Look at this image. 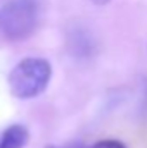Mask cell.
Listing matches in <instances>:
<instances>
[{"mask_svg":"<svg viewBox=\"0 0 147 148\" xmlns=\"http://www.w3.org/2000/svg\"><path fill=\"white\" fill-rule=\"evenodd\" d=\"M90 148H126V147L118 140H101V141L90 145Z\"/></svg>","mask_w":147,"mask_h":148,"instance_id":"4","label":"cell"},{"mask_svg":"<svg viewBox=\"0 0 147 148\" xmlns=\"http://www.w3.org/2000/svg\"><path fill=\"white\" fill-rule=\"evenodd\" d=\"M52 66L42 57H26L17 62L9 73L10 93L17 98L38 97L49 84Z\"/></svg>","mask_w":147,"mask_h":148,"instance_id":"2","label":"cell"},{"mask_svg":"<svg viewBox=\"0 0 147 148\" xmlns=\"http://www.w3.org/2000/svg\"><path fill=\"white\" fill-rule=\"evenodd\" d=\"M40 17V0H7L0 9V31L9 40H24L37 31Z\"/></svg>","mask_w":147,"mask_h":148,"instance_id":"1","label":"cell"},{"mask_svg":"<svg viewBox=\"0 0 147 148\" xmlns=\"http://www.w3.org/2000/svg\"><path fill=\"white\" fill-rule=\"evenodd\" d=\"M90 2H94L95 5H106V3H109L111 0H90Z\"/></svg>","mask_w":147,"mask_h":148,"instance_id":"5","label":"cell"},{"mask_svg":"<svg viewBox=\"0 0 147 148\" xmlns=\"http://www.w3.org/2000/svg\"><path fill=\"white\" fill-rule=\"evenodd\" d=\"M28 140V129L21 124H12L0 134V148H24Z\"/></svg>","mask_w":147,"mask_h":148,"instance_id":"3","label":"cell"}]
</instances>
